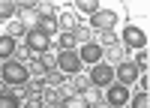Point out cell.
I'll use <instances>...</instances> for the list:
<instances>
[{
    "label": "cell",
    "mask_w": 150,
    "mask_h": 108,
    "mask_svg": "<svg viewBox=\"0 0 150 108\" xmlns=\"http://www.w3.org/2000/svg\"><path fill=\"white\" fill-rule=\"evenodd\" d=\"M0 75H3V81L12 84V87H24L30 72H27V66H24V63H18V60H6V63L0 66Z\"/></svg>",
    "instance_id": "1"
},
{
    "label": "cell",
    "mask_w": 150,
    "mask_h": 108,
    "mask_svg": "<svg viewBox=\"0 0 150 108\" xmlns=\"http://www.w3.org/2000/svg\"><path fill=\"white\" fill-rule=\"evenodd\" d=\"M57 69L75 75V72L81 69V57H78V51H75V48H60V54H57Z\"/></svg>",
    "instance_id": "2"
},
{
    "label": "cell",
    "mask_w": 150,
    "mask_h": 108,
    "mask_svg": "<svg viewBox=\"0 0 150 108\" xmlns=\"http://www.w3.org/2000/svg\"><path fill=\"white\" fill-rule=\"evenodd\" d=\"M24 42H27V48H30V51L42 54V51H48V48H51V36H45L39 27H33L27 36H24Z\"/></svg>",
    "instance_id": "3"
},
{
    "label": "cell",
    "mask_w": 150,
    "mask_h": 108,
    "mask_svg": "<svg viewBox=\"0 0 150 108\" xmlns=\"http://www.w3.org/2000/svg\"><path fill=\"white\" fill-rule=\"evenodd\" d=\"M90 81L96 84V87H108V84H114V66L96 63V66L90 69Z\"/></svg>",
    "instance_id": "4"
},
{
    "label": "cell",
    "mask_w": 150,
    "mask_h": 108,
    "mask_svg": "<svg viewBox=\"0 0 150 108\" xmlns=\"http://www.w3.org/2000/svg\"><path fill=\"white\" fill-rule=\"evenodd\" d=\"M123 42H126L129 48H147V33L141 30V27H135V24H126L123 27Z\"/></svg>",
    "instance_id": "5"
},
{
    "label": "cell",
    "mask_w": 150,
    "mask_h": 108,
    "mask_svg": "<svg viewBox=\"0 0 150 108\" xmlns=\"http://www.w3.org/2000/svg\"><path fill=\"white\" fill-rule=\"evenodd\" d=\"M105 102H108L111 108H123V105L129 102V90H126V84H108Z\"/></svg>",
    "instance_id": "6"
},
{
    "label": "cell",
    "mask_w": 150,
    "mask_h": 108,
    "mask_svg": "<svg viewBox=\"0 0 150 108\" xmlns=\"http://www.w3.org/2000/svg\"><path fill=\"white\" fill-rule=\"evenodd\" d=\"M138 75H141L138 66L129 63V60H126V63H117V66H114V78H117V84H135V81H138Z\"/></svg>",
    "instance_id": "7"
},
{
    "label": "cell",
    "mask_w": 150,
    "mask_h": 108,
    "mask_svg": "<svg viewBox=\"0 0 150 108\" xmlns=\"http://www.w3.org/2000/svg\"><path fill=\"white\" fill-rule=\"evenodd\" d=\"M78 57H81V63H102V45H96V42H84L81 45V51H78Z\"/></svg>",
    "instance_id": "8"
},
{
    "label": "cell",
    "mask_w": 150,
    "mask_h": 108,
    "mask_svg": "<svg viewBox=\"0 0 150 108\" xmlns=\"http://www.w3.org/2000/svg\"><path fill=\"white\" fill-rule=\"evenodd\" d=\"M114 24H117V12L114 9H99L93 15V27L96 30H111Z\"/></svg>",
    "instance_id": "9"
},
{
    "label": "cell",
    "mask_w": 150,
    "mask_h": 108,
    "mask_svg": "<svg viewBox=\"0 0 150 108\" xmlns=\"http://www.w3.org/2000/svg\"><path fill=\"white\" fill-rule=\"evenodd\" d=\"M36 27H39L45 36H54V33H57V15H54V12H45V15L39 18V24H36Z\"/></svg>",
    "instance_id": "10"
},
{
    "label": "cell",
    "mask_w": 150,
    "mask_h": 108,
    "mask_svg": "<svg viewBox=\"0 0 150 108\" xmlns=\"http://www.w3.org/2000/svg\"><path fill=\"white\" fill-rule=\"evenodd\" d=\"M12 54H15V39H12L9 33H3V36H0V57L9 60Z\"/></svg>",
    "instance_id": "11"
},
{
    "label": "cell",
    "mask_w": 150,
    "mask_h": 108,
    "mask_svg": "<svg viewBox=\"0 0 150 108\" xmlns=\"http://www.w3.org/2000/svg\"><path fill=\"white\" fill-rule=\"evenodd\" d=\"M129 105H132V108H150V96H147V90L129 96Z\"/></svg>",
    "instance_id": "12"
},
{
    "label": "cell",
    "mask_w": 150,
    "mask_h": 108,
    "mask_svg": "<svg viewBox=\"0 0 150 108\" xmlns=\"http://www.w3.org/2000/svg\"><path fill=\"white\" fill-rule=\"evenodd\" d=\"M75 9H81V12H90V15H96V12H99V3H96V0H75Z\"/></svg>",
    "instance_id": "13"
},
{
    "label": "cell",
    "mask_w": 150,
    "mask_h": 108,
    "mask_svg": "<svg viewBox=\"0 0 150 108\" xmlns=\"http://www.w3.org/2000/svg\"><path fill=\"white\" fill-rule=\"evenodd\" d=\"M0 108H21V102L12 93H0Z\"/></svg>",
    "instance_id": "14"
},
{
    "label": "cell",
    "mask_w": 150,
    "mask_h": 108,
    "mask_svg": "<svg viewBox=\"0 0 150 108\" xmlns=\"http://www.w3.org/2000/svg\"><path fill=\"white\" fill-rule=\"evenodd\" d=\"M12 12H18V3H12V0H0V18H9Z\"/></svg>",
    "instance_id": "15"
},
{
    "label": "cell",
    "mask_w": 150,
    "mask_h": 108,
    "mask_svg": "<svg viewBox=\"0 0 150 108\" xmlns=\"http://www.w3.org/2000/svg\"><path fill=\"white\" fill-rule=\"evenodd\" d=\"M147 63H150V54H147V48H141L138 57H135V66H138V72H147Z\"/></svg>",
    "instance_id": "16"
},
{
    "label": "cell",
    "mask_w": 150,
    "mask_h": 108,
    "mask_svg": "<svg viewBox=\"0 0 150 108\" xmlns=\"http://www.w3.org/2000/svg\"><path fill=\"white\" fill-rule=\"evenodd\" d=\"M30 9H39V0H21L18 12H30Z\"/></svg>",
    "instance_id": "17"
},
{
    "label": "cell",
    "mask_w": 150,
    "mask_h": 108,
    "mask_svg": "<svg viewBox=\"0 0 150 108\" xmlns=\"http://www.w3.org/2000/svg\"><path fill=\"white\" fill-rule=\"evenodd\" d=\"M60 48H75V36L72 33H60Z\"/></svg>",
    "instance_id": "18"
}]
</instances>
